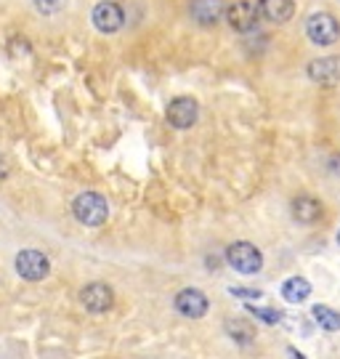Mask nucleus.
<instances>
[{
	"label": "nucleus",
	"instance_id": "5",
	"mask_svg": "<svg viewBox=\"0 0 340 359\" xmlns=\"http://www.w3.org/2000/svg\"><path fill=\"white\" fill-rule=\"evenodd\" d=\"M261 16V0H237L226 8V22L237 32H250L258 27Z\"/></svg>",
	"mask_w": 340,
	"mask_h": 359
},
{
	"label": "nucleus",
	"instance_id": "7",
	"mask_svg": "<svg viewBox=\"0 0 340 359\" xmlns=\"http://www.w3.org/2000/svg\"><path fill=\"white\" fill-rule=\"evenodd\" d=\"M90 19H93V27L99 32H104V35H112V32L123 29V25H125V13H123V8L114 0H101V3H96Z\"/></svg>",
	"mask_w": 340,
	"mask_h": 359
},
{
	"label": "nucleus",
	"instance_id": "1",
	"mask_svg": "<svg viewBox=\"0 0 340 359\" xmlns=\"http://www.w3.org/2000/svg\"><path fill=\"white\" fill-rule=\"evenodd\" d=\"M72 216L83 226H101L109 218V203L99 192H83L72 200Z\"/></svg>",
	"mask_w": 340,
	"mask_h": 359
},
{
	"label": "nucleus",
	"instance_id": "2",
	"mask_svg": "<svg viewBox=\"0 0 340 359\" xmlns=\"http://www.w3.org/2000/svg\"><path fill=\"white\" fill-rule=\"evenodd\" d=\"M226 264L240 274H258L264 269V253L252 243H231L226 248Z\"/></svg>",
	"mask_w": 340,
	"mask_h": 359
},
{
	"label": "nucleus",
	"instance_id": "6",
	"mask_svg": "<svg viewBox=\"0 0 340 359\" xmlns=\"http://www.w3.org/2000/svg\"><path fill=\"white\" fill-rule=\"evenodd\" d=\"M165 117L176 130H189L197 123V117H200V104L194 102L191 96H178V99L168 104Z\"/></svg>",
	"mask_w": 340,
	"mask_h": 359
},
{
	"label": "nucleus",
	"instance_id": "19",
	"mask_svg": "<svg viewBox=\"0 0 340 359\" xmlns=\"http://www.w3.org/2000/svg\"><path fill=\"white\" fill-rule=\"evenodd\" d=\"M229 293L234 295V298H245V301H258V298H264L261 290H252V287H229Z\"/></svg>",
	"mask_w": 340,
	"mask_h": 359
},
{
	"label": "nucleus",
	"instance_id": "18",
	"mask_svg": "<svg viewBox=\"0 0 340 359\" xmlns=\"http://www.w3.org/2000/svg\"><path fill=\"white\" fill-rule=\"evenodd\" d=\"M64 3H67V0H32L35 11L43 13V16H56V13L64 8Z\"/></svg>",
	"mask_w": 340,
	"mask_h": 359
},
{
	"label": "nucleus",
	"instance_id": "11",
	"mask_svg": "<svg viewBox=\"0 0 340 359\" xmlns=\"http://www.w3.org/2000/svg\"><path fill=\"white\" fill-rule=\"evenodd\" d=\"M189 13L200 27H215L221 19H226V6L224 0H191Z\"/></svg>",
	"mask_w": 340,
	"mask_h": 359
},
{
	"label": "nucleus",
	"instance_id": "8",
	"mask_svg": "<svg viewBox=\"0 0 340 359\" xmlns=\"http://www.w3.org/2000/svg\"><path fill=\"white\" fill-rule=\"evenodd\" d=\"M80 304L90 314H107L114 306V290L107 283H90L80 290Z\"/></svg>",
	"mask_w": 340,
	"mask_h": 359
},
{
	"label": "nucleus",
	"instance_id": "4",
	"mask_svg": "<svg viewBox=\"0 0 340 359\" xmlns=\"http://www.w3.org/2000/svg\"><path fill=\"white\" fill-rule=\"evenodd\" d=\"M13 266H16V274H19L22 280H27V283H40V280H46L50 274L48 256L35 250V248H27L22 253H16Z\"/></svg>",
	"mask_w": 340,
	"mask_h": 359
},
{
	"label": "nucleus",
	"instance_id": "9",
	"mask_svg": "<svg viewBox=\"0 0 340 359\" xmlns=\"http://www.w3.org/2000/svg\"><path fill=\"white\" fill-rule=\"evenodd\" d=\"M208 295L197 290V287H184V290H178L176 295V311L181 317H186V320H200L208 314Z\"/></svg>",
	"mask_w": 340,
	"mask_h": 359
},
{
	"label": "nucleus",
	"instance_id": "14",
	"mask_svg": "<svg viewBox=\"0 0 340 359\" xmlns=\"http://www.w3.org/2000/svg\"><path fill=\"white\" fill-rule=\"evenodd\" d=\"M308 295H311V283L306 277H290L282 283V298L287 304H303L308 301Z\"/></svg>",
	"mask_w": 340,
	"mask_h": 359
},
{
	"label": "nucleus",
	"instance_id": "22",
	"mask_svg": "<svg viewBox=\"0 0 340 359\" xmlns=\"http://www.w3.org/2000/svg\"><path fill=\"white\" fill-rule=\"evenodd\" d=\"M338 245H340V229H338Z\"/></svg>",
	"mask_w": 340,
	"mask_h": 359
},
{
	"label": "nucleus",
	"instance_id": "13",
	"mask_svg": "<svg viewBox=\"0 0 340 359\" xmlns=\"http://www.w3.org/2000/svg\"><path fill=\"white\" fill-rule=\"evenodd\" d=\"M292 218L301 221V224H316L322 218V203L308 197V194H301L292 200Z\"/></svg>",
	"mask_w": 340,
	"mask_h": 359
},
{
	"label": "nucleus",
	"instance_id": "15",
	"mask_svg": "<svg viewBox=\"0 0 340 359\" xmlns=\"http://www.w3.org/2000/svg\"><path fill=\"white\" fill-rule=\"evenodd\" d=\"M224 330L229 333L231 341H237V344H242V346H247V344L255 341V327H252L247 320H240V317H237V320L231 317V320L224 322Z\"/></svg>",
	"mask_w": 340,
	"mask_h": 359
},
{
	"label": "nucleus",
	"instance_id": "20",
	"mask_svg": "<svg viewBox=\"0 0 340 359\" xmlns=\"http://www.w3.org/2000/svg\"><path fill=\"white\" fill-rule=\"evenodd\" d=\"M8 176V163H6V157L0 154V179H6Z\"/></svg>",
	"mask_w": 340,
	"mask_h": 359
},
{
	"label": "nucleus",
	"instance_id": "10",
	"mask_svg": "<svg viewBox=\"0 0 340 359\" xmlns=\"http://www.w3.org/2000/svg\"><path fill=\"white\" fill-rule=\"evenodd\" d=\"M308 80L316 83V86H325V88H332L340 83V59L338 56H325V59H314L308 65Z\"/></svg>",
	"mask_w": 340,
	"mask_h": 359
},
{
	"label": "nucleus",
	"instance_id": "17",
	"mask_svg": "<svg viewBox=\"0 0 340 359\" xmlns=\"http://www.w3.org/2000/svg\"><path fill=\"white\" fill-rule=\"evenodd\" d=\"M247 311H250L255 320L266 322V325H279V322H282V311H274V309H264V306H252V304H247Z\"/></svg>",
	"mask_w": 340,
	"mask_h": 359
},
{
	"label": "nucleus",
	"instance_id": "12",
	"mask_svg": "<svg viewBox=\"0 0 340 359\" xmlns=\"http://www.w3.org/2000/svg\"><path fill=\"white\" fill-rule=\"evenodd\" d=\"M295 13L292 0H261V16L271 25H287Z\"/></svg>",
	"mask_w": 340,
	"mask_h": 359
},
{
	"label": "nucleus",
	"instance_id": "16",
	"mask_svg": "<svg viewBox=\"0 0 340 359\" xmlns=\"http://www.w3.org/2000/svg\"><path fill=\"white\" fill-rule=\"evenodd\" d=\"M311 317H314L316 325H319L322 330H327V333H338L340 330V311L325 306V304H316V306L311 309Z\"/></svg>",
	"mask_w": 340,
	"mask_h": 359
},
{
	"label": "nucleus",
	"instance_id": "3",
	"mask_svg": "<svg viewBox=\"0 0 340 359\" xmlns=\"http://www.w3.org/2000/svg\"><path fill=\"white\" fill-rule=\"evenodd\" d=\"M306 35L308 40L314 43V46H335L340 40V25L338 19L327 11H319V13H311L308 16V22H306Z\"/></svg>",
	"mask_w": 340,
	"mask_h": 359
},
{
	"label": "nucleus",
	"instance_id": "21",
	"mask_svg": "<svg viewBox=\"0 0 340 359\" xmlns=\"http://www.w3.org/2000/svg\"><path fill=\"white\" fill-rule=\"evenodd\" d=\"M287 359H306L295 346H287Z\"/></svg>",
	"mask_w": 340,
	"mask_h": 359
}]
</instances>
